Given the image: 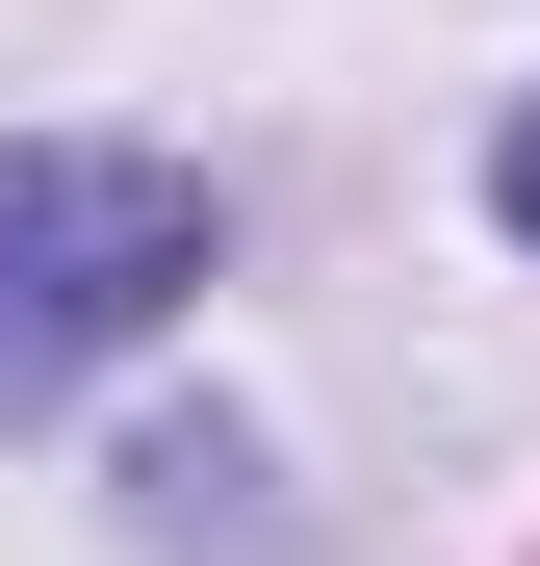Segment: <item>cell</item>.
<instances>
[{
	"label": "cell",
	"instance_id": "1",
	"mask_svg": "<svg viewBox=\"0 0 540 566\" xmlns=\"http://www.w3.org/2000/svg\"><path fill=\"white\" fill-rule=\"evenodd\" d=\"M207 283V155H0V412L129 360Z\"/></svg>",
	"mask_w": 540,
	"mask_h": 566
},
{
	"label": "cell",
	"instance_id": "2",
	"mask_svg": "<svg viewBox=\"0 0 540 566\" xmlns=\"http://www.w3.org/2000/svg\"><path fill=\"white\" fill-rule=\"evenodd\" d=\"M489 207H515V232H540V104H515V155H489Z\"/></svg>",
	"mask_w": 540,
	"mask_h": 566
}]
</instances>
